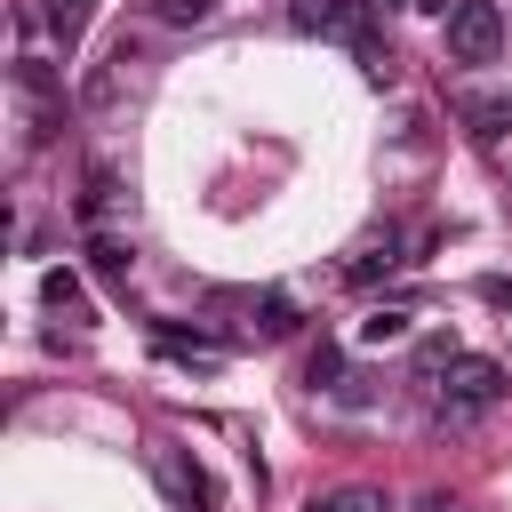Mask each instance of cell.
Listing matches in <instances>:
<instances>
[{"label": "cell", "instance_id": "4fadbf2b", "mask_svg": "<svg viewBox=\"0 0 512 512\" xmlns=\"http://www.w3.org/2000/svg\"><path fill=\"white\" fill-rule=\"evenodd\" d=\"M40 304H48V312H80V280H72L64 264H56V272H40Z\"/></svg>", "mask_w": 512, "mask_h": 512}, {"label": "cell", "instance_id": "ffe728a7", "mask_svg": "<svg viewBox=\"0 0 512 512\" xmlns=\"http://www.w3.org/2000/svg\"><path fill=\"white\" fill-rule=\"evenodd\" d=\"M416 512H464V496H448V488H424V496H416Z\"/></svg>", "mask_w": 512, "mask_h": 512}, {"label": "cell", "instance_id": "5bb4252c", "mask_svg": "<svg viewBox=\"0 0 512 512\" xmlns=\"http://www.w3.org/2000/svg\"><path fill=\"white\" fill-rule=\"evenodd\" d=\"M16 80H24V96H40V104H56V96H64L56 64H40V56H24V72H16Z\"/></svg>", "mask_w": 512, "mask_h": 512}, {"label": "cell", "instance_id": "3957f363", "mask_svg": "<svg viewBox=\"0 0 512 512\" xmlns=\"http://www.w3.org/2000/svg\"><path fill=\"white\" fill-rule=\"evenodd\" d=\"M152 472H160V488H168L184 512H216V488H208V472H200L184 448H168V440H160V448H152Z\"/></svg>", "mask_w": 512, "mask_h": 512}, {"label": "cell", "instance_id": "5b68a950", "mask_svg": "<svg viewBox=\"0 0 512 512\" xmlns=\"http://www.w3.org/2000/svg\"><path fill=\"white\" fill-rule=\"evenodd\" d=\"M392 272H400V240H392V232H384V240H368V248L344 264V280H352V288H384Z\"/></svg>", "mask_w": 512, "mask_h": 512}, {"label": "cell", "instance_id": "ac0fdd59", "mask_svg": "<svg viewBox=\"0 0 512 512\" xmlns=\"http://www.w3.org/2000/svg\"><path fill=\"white\" fill-rule=\"evenodd\" d=\"M448 360H456V344H448V336H424V344H416V368H424V376H440Z\"/></svg>", "mask_w": 512, "mask_h": 512}, {"label": "cell", "instance_id": "7c38bea8", "mask_svg": "<svg viewBox=\"0 0 512 512\" xmlns=\"http://www.w3.org/2000/svg\"><path fill=\"white\" fill-rule=\"evenodd\" d=\"M304 512H384V488H336V496H312Z\"/></svg>", "mask_w": 512, "mask_h": 512}, {"label": "cell", "instance_id": "9c48e42d", "mask_svg": "<svg viewBox=\"0 0 512 512\" xmlns=\"http://www.w3.org/2000/svg\"><path fill=\"white\" fill-rule=\"evenodd\" d=\"M88 8H96V0H40V16H48V32H56L64 48H72V40L88 32Z\"/></svg>", "mask_w": 512, "mask_h": 512}, {"label": "cell", "instance_id": "30bf717a", "mask_svg": "<svg viewBox=\"0 0 512 512\" xmlns=\"http://www.w3.org/2000/svg\"><path fill=\"white\" fill-rule=\"evenodd\" d=\"M88 264H96V280H112V288H120V280H128V240L96 232V240H88Z\"/></svg>", "mask_w": 512, "mask_h": 512}, {"label": "cell", "instance_id": "e0dca14e", "mask_svg": "<svg viewBox=\"0 0 512 512\" xmlns=\"http://www.w3.org/2000/svg\"><path fill=\"white\" fill-rule=\"evenodd\" d=\"M152 16H160V24H208L216 0H152Z\"/></svg>", "mask_w": 512, "mask_h": 512}, {"label": "cell", "instance_id": "9a60e30c", "mask_svg": "<svg viewBox=\"0 0 512 512\" xmlns=\"http://www.w3.org/2000/svg\"><path fill=\"white\" fill-rule=\"evenodd\" d=\"M336 376H344V352H336V344H312V360H304V384H312V392H328Z\"/></svg>", "mask_w": 512, "mask_h": 512}, {"label": "cell", "instance_id": "7a4b0ae2", "mask_svg": "<svg viewBox=\"0 0 512 512\" xmlns=\"http://www.w3.org/2000/svg\"><path fill=\"white\" fill-rule=\"evenodd\" d=\"M496 400H504V368L480 360V352H456V360H448V392H440V408H448V416H488Z\"/></svg>", "mask_w": 512, "mask_h": 512}, {"label": "cell", "instance_id": "6da1fadb", "mask_svg": "<svg viewBox=\"0 0 512 512\" xmlns=\"http://www.w3.org/2000/svg\"><path fill=\"white\" fill-rule=\"evenodd\" d=\"M504 48V8L496 0H456L448 8V56L456 64H496Z\"/></svg>", "mask_w": 512, "mask_h": 512}, {"label": "cell", "instance_id": "8fae6325", "mask_svg": "<svg viewBox=\"0 0 512 512\" xmlns=\"http://www.w3.org/2000/svg\"><path fill=\"white\" fill-rule=\"evenodd\" d=\"M400 336H408V312H400V304H376V312L360 320V344H400Z\"/></svg>", "mask_w": 512, "mask_h": 512}, {"label": "cell", "instance_id": "52a82bcc", "mask_svg": "<svg viewBox=\"0 0 512 512\" xmlns=\"http://www.w3.org/2000/svg\"><path fill=\"white\" fill-rule=\"evenodd\" d=\"M296 24H304V32H352L360 8H352V0H296Z\"/></svg>", "mask_w": 512, "mask_h": 512}, {"label": "cell", "instance_id": "8992f818", "mask_svg": "<svg viewBox=\"0 0 512 512\" xmlns=\"http://www.w3.org/2000/svg\"><path fill=\"white\" fill-rule=\"evenodd\" d=\"M152 344H160L176 368H216V360H224V344H208V336H184V328H168V320L152 328Z\"/></svg>", "mask_w": 512, "mask_h": 512}, {"label": "cell", "instance_id": "2e32d148", "mask_svg": "<svg viewBox=\"0 0 512 512\" xmlns=\"http://www.w3.org/2000/svg\"><path fill=\"white\" fill-rule=\"evenodd\" d=\"M104 208H112V168H88V192H80V216H88V224H104Z\"/></svg>", "mask_w": 512, "mask_h": 512}, {"label": "cell", "instance_id": "ba28073f", "mask_svg": "<svg viewBox=\"0 0 512 512\" xmlns=\"http://www.w3.org/2000/svg\"><path fill=\"white\" fill-rule=\"evenodd\" d=\"M256 336H264V344H280V336H296V304H288L280 288H264V296H256Z\"/></svg>", "mask_w": 512, "mask_h": 512}, {"label": "cell", "instance_id": "d6986e66", "mask_svg": "<svg viewBox=\"0 0 512 512\" xmlns=\"http://www.w3.org/2000/svg\"><path fill=\"white\" fill-rule=\"evenodd\" d=\"M480 304H496V312H512V280H496V272H488V280H480Z\"/></svg>", "mask_w": 512, "mask_h": 512}, {"label": "cell", "instance_id": "277c9868", "mask_svg": "<svg viewBox=\"0 0 512 512\" xmlns=\"http://www.w3.org/2000/svg\"><path fill=\"white\" fill-rule=\"evenodd\" d=\"M456 112L472 136H512V88H472V96H456Z\"/></svg>", "mask_w": 512, "mask_h": 512}]
</instances>
